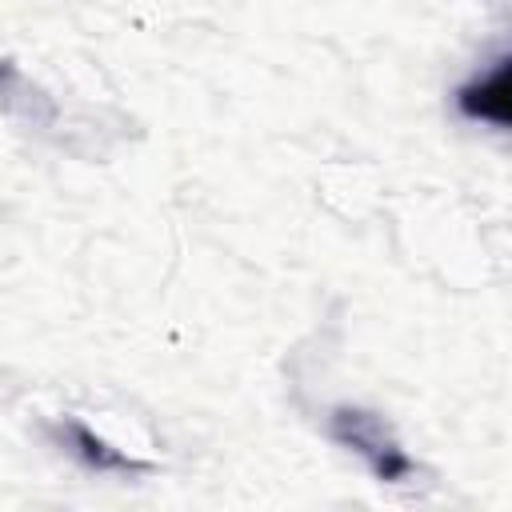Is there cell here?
I'll use <instances>...</instances> for the list:
<instances>
[{"instance_id": "6da1fadb", "label": "cell", "mask_w": 512, "mask_h": 512, "mask_svg": "<svg viewBox=\"0 0 512 512\" xmlns=\"http://www.w3.org/2000/svg\"><path fill=\"white\" fill-rule=\"evenodd\" d=\"M328 432L340 448L356 452L376 480H404L412 472V456L400 448V440L392 436V428L368 412V408H356V404H340L332 408L328 416Z\"/></svg>"}, {"instance_id": "7a4b0ae2", "label": "cell", "mask_w": 512, "mask_h": 512, "mask_svg": "<svg viewBox=\"0 0 512 512\" xmlns=\"http://www.w3.org/2000/svg\"><path fill=\"white\" fill-rule=\"evenodd\" d=\"M456 104L472 120H488L500 128H512V56H504L492 72L476 76L456 92Z\"/></svg>"}, {"instance_id": "3957f363", "label": "cell", "mask_w": 512, "mask_h": 512, "mask_svg": "<svg viewBox=\"0 0 512 512\" xmlns=\"http://www.w3.org/2000/svg\"><path fill=\"white\" fill-rule=\"evenodd\" d=\"M64 436H68V448H72L92 472H148L144 460H136V456L112 448L104 436H96V432L84 428L80 420H68V424H64Z\"/></svg>"}]
</instances>
